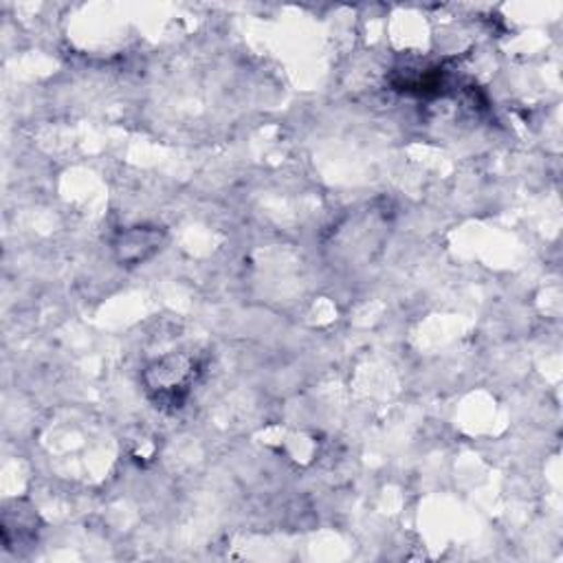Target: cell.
I'll use <instances>...</instances> for the list:
<instances>
[{"instance_id": "3", "label": "cell", "mask_w": 563, "mask_h": 563, "mask_svg": "<svg viewBox=\"0 0 563 563\" xmlns=\"http://www.w3.org/2000/svg\"><path fill=\"white\" fill-rule=\"evenodd\" d=\"M36 522H38V515L32 508H23L19 502L14 504V508H8L3 517V535H10L16 530V539L8 548H14V543L34 539L38 532Z\"/></svg>"}, {"instance_id": "2", "label": "cell", "mask_w": 563, "mask_h": 563, "mask_svg": "<svg viewBox=\"0 0 563 563\" xmlns=\"http://www.w3.org/2000/svg\"><path fill=\"white\" fill-rule=\"evenodd\" d=\"M164 242V231L159 227H130L121 231L112 244L115 255L125 266H136L153 257Z\"/></svg>"}, {"instance_id": "1", "label": "cell", "mask_w": 563, "mask_h": 563, "mask_svg": "<svg viewBox=\"0 0 563 563\" xmlns=\"http://www.w3.org/2000/svg\"><path fill=\"white\" fill-rule=\"evenodd\" d=\"M205 366V357L196 352H170L144 368L141 383L157 409L177 411L190 400Z\"/></svg>"}]
</instances>
